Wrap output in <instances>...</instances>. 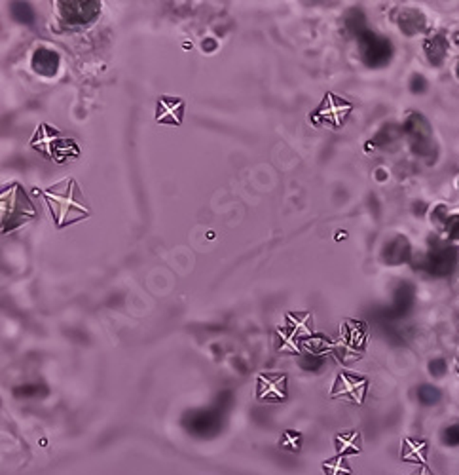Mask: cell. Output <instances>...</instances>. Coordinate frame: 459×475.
<instances>
[{
  "label": "cell",
  "mask_w": 459,
  "mask_h": 475,
  "mask_svg": "<svg viewBox=\"0 0 459 475\" xmlns=\"http://www.w3.org/2000/svg\"><path fill=\"white\" fill-rule=\"evenodd\" d=\"M34 215L36 212L20 185H12L8 186L6 190H2V232L4 234L31 221Z\"/></svg>",
  "instance_id": "obj_1"
},
{
  "label": "cell",
  "mask_w": 459,
  "mask_h": 475,
  "mask_svg": "<svg viewBox=\"0 0 459 475\" xmlns=\"http://www.w3.org/2000/svg\"><path fill=\"white\" fill-rule=\"evenodd\" d=\"M228 403L230 399H224L222 401V393H220V398H218V401L215 403V407L186 412L185 420H182L185 428L190 431L192 436L196 437L217 436L218 430H220V426H222V411L228 407Z\"/></svg>",
  "instance_id": "obj_2"
},
{
  "label": "cell",
  "mask_w": 459,
  "mask_h": 475,
  "mask_svg": "<svg viewBox=\"0 0 459 475\" xmlns=\"http://www.w3.org/2000/svg\"><path fill=\"white\" fill-rule=\"evenodd\" d=\"M404 131L408 135L410 147L414 155L421 156V158L437 156V145L433 141L431 124L425 120V116H421L420 112L410 115L404 122Z\"/></svg>",
  "instance_id": "obj_3"
},
{
  "label": "cell",
  "mask_w": 459,
  "mask_h": 475,
  "mask_svg": "<svg viewBox=\"0 0 459 475\" xmlns=\"http://www.w3.org/2000/svg\"><path fill=\"white\" fill-rule=\"evenodd\" d=\"M359 40V52H361V59L364 61L366 67H385L390 63V59L393 58V46L387 39L378 37L376 32L366 29L357 37Z\"/></svg>",
  "instance_id": "obj_4"
},
{
  "label": "cell",
  "mask_w": 459,
  "mask_h": 475,
  "mask_svg": "<svg viewBox=\"0 0 459 475\" xmlns=\"http://www.w3.org/2000/svg\"><path fill=\"white\" fill-rule=\"evenodd\" d=\"M59 15L69 27H84L95 21L101 12V2L97 0H67L58 2Z\"/></svg>",
  "instance_id": "obj_5"
},
{
  "label": "cell",
  "mask_w": 459,
  "mask_h": 475,
  "mask_svg": "<svg viewBox=\"0 0 459 475\" xmlns=\"http://www.w3.org/2000/svg\"><path fill=\"white\" fill-rule=\"evenodd\" d=\"M78 186L74 181H69V186L65 194L58 193L55 188L53 190H46V198H48V206L51 207V212L55 215V221H58V226H63V219L67 221V217L70 215V212H76L80 215H88V209L82 207V204L76 200Z\"/></svg>",
  "instance_id": "obj_6"
},
{
  "label": "cell",
  "mask_w": 459,
  "mask_h": 475,
  "mask_svg": "<svg viewBox=\"0 0 459 475\" xmlns=\"http://www.w3.org/2000/svg\"><path fill=\"white\" fill-rule=\"evenodd\" d=\"M458 263V249L453 245L439 244L427 257V270L433 274H448Z\"/></svg>",
  "instance_id": "obj_7"
},
{
  "label": "cell",
  "mask_w": 459,
  "mask_h": 475,
  "mask_svg": "<svg viewBox=\"0 0 459 475\" xmlns=\"http://www.w3.org/2000/svg\"><path fill=\"white\" fill-rule=\"evenodd\" d=\"M368 388V380L363 379V377H355V375H347V372H342L336 382H334V388H332V396H350L351 399H355L357 403H363L364 392Z\"/></svg>",
  "instance_id": "obj_8"
},
{
  "label": "cell",
  "mask_w": 459,
  "mask_h": 475,
  "mask_svg": "<svg viewBox=\"0 0 459 475\" xmlns=\"http://www.w3.org/2000/svg\"><path fill=\"white\" fill-rule=\"evenodd\" d=\"M395 23L406 37L427 31V18L415 8H401L395 12Z\"/></svg>",
  "instance_id": "obj_9"
},
{
  "label": "cell",
  "mask_w": 459,
  "mask_h": 475,
  "mask_svg": "<svg viewBox=\"0 0 459 475\" xmlns=\"http://www.w3.org/2000/svg\"><path fill=\"white\" fill-rule=\"evenodd\" d=\"M258 399H272V401H283L287 398V377L285 375H264L258 377Z\"/></svg>",
  "instance_id": "obj_10"
},
{
  "label": "cell",
  "mask_w": 459,
  "mask_h": 475,
  "mask_svg": "<svg viewBox=\"0 0 459 475\" xmlns=\"http://www.w3.org/2000/svg\"><path fill=\"white\" fill-rule=\"evenodd\" d=\"M32 69L46 78L55 77L59 71V56L50 48H39L32 56Z\"/></svg>",
  "instance_id": "obj_11"
},
{
  "label": "cell",
  "mask_w": 459,
  "mask_h": 475,
  "mask_svg": "<svg viewBox=\"0 0 459 475\" xmlns=\"http://www.w3.org/2000/svg\"><path fill=\"white\" fill-rule=\"evenodd\" d=\"M410 242L404 236H397L390 240L383 247L382 257L387 261V264H401L410 259Z\"/></svg>",
  "instance_id": "obj_12"
},
{
  "label": "cell",
  "mask_w": 459,
  "mask_h": 475,
  "mask_svg": "<svg viewBox=\"0 0 459 475\" xmlns=\"http://www.w3.org/2000/svg\"><path fill=\"white\" fill-rule=\"evenodd\" d=\"M446 53H448V40L442 32H437V34H433V37L425 42V56H427V59L431 61V65H434V67L442 65V61L446 59Z\"/></svg>",
  "instance_id": "obj_13"
},
{
  "label": "cell",
  "mask_w": 459,
  "mask_h": 475,
  "mask_svg": "<svg viewBox=\"0 0 459 475\" xmlns=\"http://www.w3.org/2000/svg\"><path fill=\"white\" fill-rule=\"evenodd\" d=\"M427 441H418V439H404L402 441L401 460L404 462H420L425 464V455H427Z\"/></svg>",
  "instance_id": "obj_14"
},
{
  "label": "cell",
  "mask_w": 459,
  "mask_h": 475,
  "mask_svg": "<svg viewBox=\"0 0 459 475\" xmlns=\"http://www.w3.org/2000/svg\"><path fill=\"white\" fill-rule=\"evenodd\" d=\"M336 449H338V455H357L361 453V434L359 431H350V434H338L336 436Z\"/></svg>",
  "instance_id": "obj_15"
},
{
  "label": "cell",
  "mask_w": 459,
  "mask_h": 475,
  "mask_svg": "<svg viewBox=\"0 0 459 475\" xmlns=\"http://www.w3.org/2000/svg\"><path fill=\"white\" fill-rule=\"evenodd\" d=\"M344 341L351 348H363L366 341V331L361 321H345L344 325Z\"/></svg>",
  "instance_id": "obj_16"
},
{
  "label": "cell",
  "mask_w": 459,
  "mask_h": 475,
  "mask_svg": "<svg viewBox=\"0 0 459 475\" xmlns=\"http://www.w3.org/2000/svg\"><path fill=\"white\" fill-rule=\"evenodd\" d=\"M340 101H342L340 97H336L334 93H328L325 99V103L321 105L319 110H317V115L323 116V120H326V122L340 124L338 115H347V112H350V110H336V105H340Z\"/></svg>",
  "instance_id": "obj_17"
},
{
  "label": "cell",
  "mask_w": 459,
  "mask_h": 475,
  "mask_svg": "<svg viewBox=\"0 0 459 475\" xmlns=\"http://www.w3.org/2000/svg\"><path fill=\"white\" fill-rule=\"evenodd\" d=\"M345 25L350 29V32H353L355 37H359L361 32H364L368 27H366V15L363 13V10H359V8H353L347 13V18H345Z\"/></svg>",
  "instance_id": "obj_18"
},
{
  "label": "cell",
  "mask_w": 459,
  "mask_h": 475,
  "mask_svg": "<svg viewBox=\"0 0 459 475\" xmlns=\"http://www.w3.org/2000/svg\"><path fill=\"white\" fill-rule=\"evenodd\" d=\"M399 135H401V131H399V128L397 126H393V124H387V126H383L380 131H378V135L372 139V147H382V145H390V143L397 141L399 139Z\"/></svg>",
  "instance_id": "obj_19"
},
{
  "label": "cell",
  "mask_w": 459,
  "mask_h": 475,
  "mask_svg": "<svg viewBox=\"0 0 459 475\" xmlns=\"http://www.w3.org/2000/svg\"><path fill=\"white\" fill-rule=\"evenodd\" d=\"M10 10H12L13 18L20 21V23H25V25H32L34 23V12H32V8L27 2H13Z\"/></svg>",
  "instance_id": "obj_20"
},
{
  "label": "cell",
  "mask_w": 459,
  "mask_h": 475,
  "mask_svg": "<svg viewBox=\"0 0 459 475\" xmlns=\"http://www.w3.org/2000/svg\"><path fill=\"white\" fill-rule=\"evenodd\" d=\"M323 469L326 471V475H351V469L347 468L344 456H336V458H331L323 464Z\"/></svg>",
  "instance_id": "obj_21"
},
{
  "label": "cell",
  "mask_w": 459,
  "mask_h": 475,
  "mask_svg": "<svg viewBox=\"0 0 459 475\" xmlns=\"http://www.w3.org/2000/svg\"><path fill=\"white\" fill-rule=\"evenodd\" d=\"M418 399L423 405H434L440 399V392L433 386H421L418 390Z\"/></svg>",
  "instance_id": "obj_22"
},
{
  "label": "cell",
  "mask_w": 459,
  "mask_h": 475,
  "mask_svg": "<svg viewBox=\"0 0 459 475\" xmlns=\"http://www.w3.org/2000/svg\"><path fill=\"white\" fill-rule=\"evenodd\" d=\"M442 228L448 232V236L452 240H459V213L446 215L444 223H442Z\"/></svg>",
  "instance_id": "obj_23"
},
{
  "label": "cell",
  "mask_w": 459,
  "mask_h": 475,
  "mask_svg": "<svg viewBox=\"0 0 459 475\" xmlns=\"http://www.w3.org/2000/svg\"><path fill=\"white\" fill-rule=\"evenodd\" d=\"M46 388L40 384H27L23 388H18L15 390V396H21V398H36V396H44Z\"/></svg>",
  "instance_id": "obj_24"
},
{
  "label": "cell",
  "mask_w": 459,
  "mask_h": 475,
  "mask_svg": "<svg viewBox=\"0 0 459 475\" xmlns=\"http://www.w3.org/2000/svg\"><path fill=\"white\" fill-rule=\"evenodd\" d=\"M410 91L415 93V96H421V93L427 91V80H425L423 74H414L410 78Z\"/></svg>",
  "instance_id": "obj_25"
},
{
  "label": "cell",
  "mask_w": 459,
  "mask_h": 475,
  "mask_svg": "<svg viewBox=\"0 0 459 475\" xmlns=\"http://www.w3.org/2000/svg\"><path fill=\"white\" fill-rule=\"evenodd\" d=\"M281 447L283 449H288V450H298L300 447V434H296V431H287L285 436H283V439H281Z\"/></svg>",
  "instance_id": "obj_26"
},
{
  "label": "cell",
  "mask_w": 459,
  "mask_h": 475,
  "mask_svg": "<svg viewBox=\"0 0 459 475\" xmlns=\"http://www.w3.org/2000/svg\"><path fill=\"white\" fill-rule=\"evenodd\" d=\"M429 371L433 372L434 377H440L442 372L446 371V363H444V361H442V360L431 361V363H429Z\"/></svg>",
  "instance_id": "obj_27"
},
{
  "label": "cell",
  "mask_w": 459,
  "mask_h": 475,
  "mask_svg": "<svg viewBox=\"0 0 459 475\" xmlns=\"http://www.w3.org/2000/svg\"><path fill=\"white\" fill-rule=\"evenodd\" d=\"M446 439L450 443H455L459 439V426H452L450 430L446 431Z\"/></svg>",
  "instance_id": "obj_28"
},
{
  "label": "cell",
  "mask_w": 459,
  "mask_h": 475,
  "mask_svg": "<svg viewBox=\"0 0 459 475\" xmlns=\"http://www.w3.org/2000/svg\"><path fill=\"white\" fill-rule=\"evenodd\" d=\"M201 48H204L205 52H213V50H217V42H215L213 39H207V40H204Z\"/></svg>",
  "instance_id": "obj_29"
},
{
  "label": "cell",
  "mask_w": 459,
  "mask_h": 475,
  "mask_svg": "<svg viewBox=\"0 0 459 475\" xmlns=\"http://www.w3.org/2000/svg\"><path fill=\"white\" fill-rule=\"evenodd\" d=\"M453 42H455V44L459 46V31L455 32V34H453Z\"/></svg>",
  "instance_id": "obj_30"
},
{
  "label": "cell",
  "mask_w": 459,
  "mask_h": 475,
  "mask_svg": "<svg viewBox=\"0 0 459 475\" xmlns=\"http://www.w3.org/2000/svg\"><path fill=\"white\" fill-rule=\"evenodd\" d=\"M420 475H433V474H431V471H429L427 468H423V469H421V474H420Z\"/></svg>",
  "instance_id": "obj_31"
},
{
  "label": "cell",
  "mask_w": 459,
  "mask_h": 475,
  "mask_svg": "<svg viewBox=\"0 0 459 475\" xmlns=\"http://www.w3.org/2000/svg\"><path fill=\"white\" fill-rule=\"evenodd\" d=\"M455 72H458V77H459V61H458V69H455Z\"/></svg>",
  "instance_id": "obj_32"
}]
</instances>
